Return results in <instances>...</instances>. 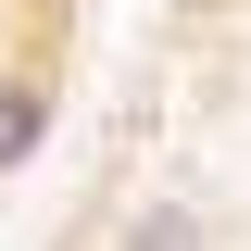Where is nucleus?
I'll return each mask as SVG.
<instances>
[{
	"label": "nucleus",
	"instance_id": "f257e3e1",
	"mask_svg": "<svg viewBox=\"0 0 251 251\" xmlns=\"http://www.w3.org/2000/svg\"><path fill=\"white\" fill-rule=\"evenodd\" d=\"M50 113H63L50 63H0V176H25V163L50 151Z\"/></svg>",
	"mask_w": 251,
	"mask_h": 251
},
{
	"label": "nucleus",
	"instance_id": "f03ea898",
	"mask_svg": "<svg viewBox=\"0 0 251 251\" xmlns=\"http://www.w3.org/2000/svg\"><path fill=\"white\" fill-rule=\"evenodd\" d=\"M113 251H214V226L188 214V201H138V214L113 226Z\"/></svg>",
	"mask_w": 251,
	"mask_h": 251
}]
</instances>
